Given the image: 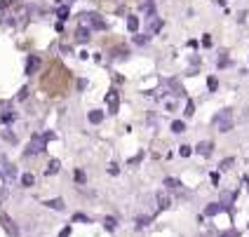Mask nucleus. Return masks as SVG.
Listing matches in <instances>:
<instances>
[{"label":"nucleus","instance_id":"nucleus-1","mask_svg":"<svg viewBox=\"0 0 249 237\" xmlns=\"http://www.w3.org/2000/svg\"><path fill=\"white\" fill-rule=\"evenodd\" d=\"M80 21H83V26H87V28H97V31H104V28H106V21H104L97 12H83L80 14Z\"/></svg>","mask_w":249,"mask_h":237},{"label":"nucleus","instance_id":"nucleus-2","mask_svg":"<svg viewBox=\"0 0 249 237\" xmlns=\"http://www.w3.org/2000/svg\"><path fill=\"white\" fill-rule=\"evenodd\" d=\"M214 127H216L219 132H231V129H233V113L228 111V108L221 111L214 118Z\"/></svg>","mask_w":249,"mask_h":237},{"label":"nucleus","instance_id":"nucleus-3","mask_svg":"<svg viewBox=\"0 0 249 237\" xmlns=\"http://www.w3.org/2000/svg\"><path fill=\"white\" fill-rule=\"evenodd\" d=\"M50 139H52V134H42V136H33V141L28 143L26 155H36V153H40L42 148H45V141H50Z\"/></svg>","mask_w":249,"mask_h":237},{"label":"nucleus","instance_id":"nucleus-4","mask_svg":"<svg viewBox=\"0 0 249 237\" xmlns=\"http://www.w3.org/2000/svg\"><path fill=\"white\" fill-rule=\"evenodd\" d=\"M106 103H108V111L111 113H118V106H120V99H118V92L111 89V92H106Z\"/></svg>","mask_w":249,"mask_h":237},{"label":"nucleus","instance_id":"nucleus-5","mask_svg":"<svg viewBox=\"0 0 249 237\" xmlns=\"http://www.w3.org/2000/svg\"><path fill=\"white\" fill-rule=\"evenodd\" d=\"M38 68H40V59H38V56H31L26 61V75H33Z\"/></svg>","mask_w":249,"mask_h":237},{"label":"nucleus","instance_id":"nucleus-6","mask_svg":"<svg viewBox=\"0 0 249 237\" xmlns=\"http://www.w3.org/2000/svg\"><path fill=\"white\" fill-rule=\"evenodd\" d=\"M212 148H214V143H212V141H202V143H197V146H195V151H197L200 155H205V157L212 155Z\"/></svg>","mask_w":249,"mask_h":237},{"label":"nucleus","instance_id":"nucleus-7","mask_svg":"<svg viewBox=\"0 0 249 237\" xmlns=\"http://www.w3.org/2000/svg\"><path fill=\"white\" fill-rule=\"evenodd\" d=\"M75 38H78L80 42H87V40H89V28H87V26H80L78 31H75Z\"/></svg>","mask_w":249,"mask_h":237},{"label":"nucleus","instance_id":"nucleus-8","mask_svg":"<svg viewBox=\"0 0 249 237\" xmlns=\"http://www.w3.org/2000/svg\"><path fill=\"white\" fill-rule=\"evenodd\" d=\"M0 221L5 223V228H7V233H10V235H12V237H17V228H14V225H12V221H10V219H7L5 214L0 216Z\"/></svg>","mask_w":249,"mask_h":237},{"label":"nucleus","instance_id":"nucleus-9","mask_svg":"<svg viewBox=\"0 0 249 237\" xmlns=\"http://www.w3.org/2000/svg\"><path fill=\"white\" fill-rule=\"evenodd\" d=\"M104 120V111H89V122L92 125H99Z\"/></svg>","mask_w":249,"mask_h":237},{"label":"nucleus","instance_id":"nucleus-10","mask_svg":"<svg viewBox=\"0 0 249 237\" xmlns=\"http://www.w3.org/2000/svg\"><path fill=\"white\" fill-rule=\"evenodd\" d=\"M50 209H56V211H64V200H47L45 202Z\"/></svg>","mask_w":249,"mask_h":237},{"label":"nucleus","instance_id":"nucleus-11","mask_svg":"<svg viewBox=\"0 0 249 237\" xmlns=\"http://www.w3.org/2000/svg\"><path fill=\"white\" fill-rule=\"evenodd\" d=\"M127 28H129L132 33H137L139 31V17H127Z\"/></svg>","mask_w":249,"mask_h":237},{"label":"nucleus","instance_id":"nucleus-12","mask_svg":"<svg viewBox=\"0 0 249 237\" xmlns=\"http://www.w3.org/2000/svg\"><path fill=\"white\" fill-rule=\"evenodd\" d=\"M158 207H160V209H169V197L160 193V195H158Z\"/></svg>","mask_w":249,"mask_h":237},{"label":"nucleus","instance_id":"nucleus-13","mask_svg":"<svg viewBox=\"0 0 249 237\" xmlns=\"http://www.w3.org/2000/svg\"><path fill=\"white\" fill-rule=\"evenodd\" d=\"M219 211H221V204L212 202V204H209L207 209H205V214H207V216H214V214H219Z\"/></svg>","mask_w":249,"mask_h":237},{"label":"nucleus","instance_id":"nucleus-14","mask_svg":"<svg viewBox=\"0 0 249 237\" xmlns=\"http://www.w3.org/2000/svg\"><path fill=\"white\" fill-rule=\"evenodd\" d=\"M172 132H174V134H181V132H186V125H183L181 120H174V122H172Z\"/></svg>","mask_w":249,"mask_h":237},{"label":"nucleus","instance_id":"nucleus-15","mask_svg":"<svg viewBox=\"0 0 249 237\" xmlns=\"http://www.w3.org/2000/svg\"><path fill=\"white\" fill-rule=\"evenodd\" d=\"M59 167H61V165H59V160H52V162L47 165V176H50V174H56Z\"/></svg>","mask_w":249,"mask_h":237},{"label":"nucleus","instance_id":"nucleus-16","mask_svg":"<svg viewBox=\"0 0 249 237\" xmlns=\"http://www.w3.org/2000/svg\"><path fill=\"white\" fill-rule=\"evenodd\" d=\"M59 21H66V19H69L71 17V12H69V7H59Z\"/></svg>","mask_w":249,"mask_h":237},{"label":"nucleus","instance_id":"nucleus-17","mask_svg":"<svg viewBox=\"0 0 249 237\" xmlns=\"http://www.w3.org/2000/svg\"><path fill=\"white\" fill-rule=\"evenodd\" d=\"M115 223H118V221L111 219V216H108V219H104V228H106V230H115Z\"/></svg>","mask_w":249,"mask_h":237},{"label":"nucleus","instance_id":"nucleus-18","mask_svg":"<svg viewBox=\"0 0 249 237\" xmlns=\"http://www.w3.org/2000/svg\"><path fill=\"white\" fill-rule=\"evenodd\" d=\"M33 181H36V179H33V174H24V176H21V183H24L26 188H31V186H33Z\"/></svg>","mask_w":249,"mask_h":237},{"label":"nucleus","instance_id":"nucleus-19","mask_svg":"<svg viewBox=\"0 0 249 237\" xmlns=\"http://www.w3.org/2000/svg\"><path fill=\"white\" fill-rule=\"evenodd\" d=\"M233 165H235V160H233V157H226V160L221 162V167H219V169H223V171H226V169H231Z\"/></svg>","mask_w":249,"mask_h":237},{"label":"nucleus","instance_id":"nucleus-20","mask_svg":"<svg viewBox=\"0 0 249 237\" xmlns=\"http://www.w3.org/2000/svg\"><path fill=\"white\" fill-rule=\"evenodd\" d=\"M160 28H162V21H160V19H153V24H151V31H153V33H158Z\"/></svg>","mask_w":249,"mask_h":237},{"label":"nucleus","instance_id":"nucleus-21","mask_svg":"<svg viewBox=\"0 0 249 237\" xmlns=\"http://www.w3.org/2000/svg\"><path fill=\"white\" fill-rule=\"evenodd\" d=\"M148 221H151V216H141V219H137V228H143V225H148Z\"/></svg>","mask_w":249,"mask_h":237},{"label":"nucleus","instance_id":"nucleus-22","mask_svg":"<svg viewBox=\"0 0 249 237\" xmlns=\"http://www.w3.org/2000/svg\"><path fill=\"white\" fill-rule=\"evenodd\" d=\"M148 40H151V35H137V38H134V42H137V45H146Z\"/></svg>","mask_w":249,"mask_h":237},{"label":"nucleus","instance_id":"nucleus-23","mask_svg":"<svg viewBox=\"0 0 249 237\" xmlns=\"http://www.w3.org/2000/svg\"><path fill=\"white\" fill-rule=\"evenodd\" d=\"M165 186H167V188H179L181 183L177 181V179H165Z\"/></svg>","mask_w":249,"mask_h":237},{"label":"nucleus","instance_id":"nucleus-24","mask_svg":"<svg viewBox=\"0 0 249 237\" xmlns=\"http://www.w3.org/2000/svg\"><path fill=\"white\" fill-rule=\"evenodd\" d=\"M179 153H181V157H188V155L193 153V151H191V146H181Z\"/></svg>","mask_w":249,"mask_h":237},{"label":"nucleus","instance_id":"nucleus-25","mask_svg":"<svg viewBox=\"0 0 249 237\" xmlns=\"http://www.w3.org/2000/svg\"><path fill=\"white\" fill-rule=\"evenodd\" d=\"M207 87H209V92H216V78H209Z\"/></svg>","mask_w":249,"mask_h":237},{"label":"nucleus","instance_id":"nucleus-26","mask_svg":"<svg viewBox=\"0 0 249 237\" xmlns=\"http://www.w3.org/2000/svg\"><path fill=\"white\" fill-rule=\"evenodd\" d=\"M195 113V106H193V101H188V103H186V115H193Z\"/></svg>","mask_w":249,"mask_h":237},{"label":"nucleus","instance_id":"nucleus-27","mask_svg":"<svg viewBox=\"0 0 249 237\" xmlns=\"http://www.w3.org/2000/svg\"><path fill=\"white\" fill-rule=\"evenodd\" d=\"M75 181H78V183H85V171H80V169L75 171Z\"/></svg>","mask_w":249,"mask_h":237},{"label":"nucleus","instance_id":"nucleus-28","mask_svg":"<svg viewBox=\"0 0 249 237\" xmlns=\"http://www.w3.org/2000/svg\"><path fill=\"white\" fill-rule=\"evenodd\" d=\"M73 219H75V221H85V223H89V219H87V216H85V214H75V216H73Z\"/></svg>","mask_w":249,"mask_h":237},{"label":"nucleus","instance_id":"nucleus-29","mask_svg":"<svg viewBox=\"0 0 249 237\" xmlns=\"http://www.w3.org/2000/svg\"><path fill=\"white\" fill-rule=\"evenodd\" d=\"M212 183L219 188V174H216V171H212Z\"/></svg>","mask_w":249,"mask_h":237},{"label":"nucleus","instance_id":"nucleus-30","mask_svg":"<svg viewBox=\"0 0 249 237\" xmlns=\"http://www.w3.org/2000/svg\"><path fill=\"white\" fill-rule=\"evenodd\" d=\"M108 171H111L113 176H115V174H118V171H120V169H118V165H108Z\"/></svg>","mask_w":249,"mask_h":237},{"label":"nucleus","instance_id":"nucleus-31","mask_svg":"<svg viewBox=\"0 0 249 237\" xmlns=\"http://www.w3.org/2000/svg\"><path fill=\"white\" fill-rule=\"evenodd\" d=\"M71 235V228H64L61 233H59V237H69Z\"/></svg>","mask_w":249,"mask_h":237},{"label":"nucleus","instance_id":"nucleus-32","mask_svg":"<svg viewBox=\"0 0 249 237\" xmlns=\"http://www.w3.org/2000/svg\"><path fill=\"white\" fill-rule=\"evenodd\" d=\"M202 42H205V47H209V45H212V38H209V35H205V38H202Z\"/></svg>","mask_w":249,"mask_h":237},{"label":"nucleus","instance_id":"nucleus-33","mask_svg":"<svg viewBox=\"0 0 249 237\" xmlns=\"http://www.w3.org/2000/svg\"><path fill=\"white\" fill-rule=\"evenodd\" d=\"M223 237H237V233H226Z\"/></svg>","mask_w":249,"mask_h":237},{"label":"nucleus","instance_id":"nucleus-34","mask_svg":"<svg viewBox=\"0 0 249 237\" xmlns=\"http://www.w3.org/2000/svg\"><path fill=\"white\" fill-rule=\"evenodd\" d=\"M66 2H69V5H71V2H75V0H66Z\"/></svg>","mask_w":249,"mask_h":237}]
</instances>
